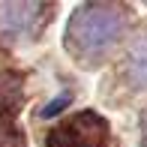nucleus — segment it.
Segmentation results:
<instances>
[{"instance_id":"obj_1","label":"nucleus","mask_w":147,"mask_h":147,"mask_svg":"<svg viewBox=\"0 0 147 147\" xmlns=\"http://www.w3.org/2000/svg\"><path fill=\"white\" fill-rule=\"evenodd\" d=\"M126 30V9L114 3H87L75 9L66 30V45L75 57H99L108 48H114L117 39Z\"/></svg>"},{"instance_id":"obj_2","label":"nucleus","mask_w":147,"mask_h":147,"mask_svg":"<svg viewBox=\"0 0 147 147\" xmlns=\"http://www.w3.org/2000/svg\"><path fill=\"white\" fill-rule=\"evenodd\" d=\"M105 141H108V126L93 111L75 114L48 135V147H105Z\"/></svg>"},{"instance_id":"obj_3","label":"nucleus","mask_w":147,"mask_h":147,"mask_svg":"<svg viewBox=\"0 0 147 147\" xmlns=\"http://www.w3.org/2000/svg\"><path fill=\"white\" fill-rule=\"evenodd\" d=\"M45 12L42 3H0V39L18 42L33 36L42 27Z\"/></svg>"},{"instance_id":"obj_4","label":"nucleus","mask_w":147,"mask_h":147,"mask_svg":"<svg viewBox=\"0 0 147 147\" xmlns=\"http://www.w3.org/2000/svg\"><path fill=\"white\" fill-rule=\"evenodd\" d=\"M126 78L132 87H147V30L138 33L126 51Z\"/></svg>"},{"instance_id":"obj_5","label":"nucleus","mask_w":147,"mask_h":147,"mask_svg":"<svg viewBox=\"0 0 147 147\" xmlns=\"http://www.w3.org/2000/svg\"><path fill=\"white\" fill-rule=\"evenodd\" d=\"M24 81L15 72H0V114H12L21 105Z\"/></svg>"},{"instance_id":"obj_6","label":"nucleus","mask_w":147,"mask_h":147,"mask_svg":"<svg viewBox=\"0 0 147 147\" xmlns=\"http://www.w3.org/2000/svg\"><path fill=\"white\" fill-rule=\"evenodd\" d=\"M0 147H24V138L9 123H0Z\"/></svg>"},{"instance_id":"obj_7","label":"nucleus","mask_w":147,"mask_h":147,"mask_svg":"<svg viewBox=\"0 0 147 147\" xmlns=\"http://www.w3.org/2000/svg\"><path fill=\"white\" fill-rule=\"evenodd\" d=\"M66 102H69V96H63V99H57V102H51V105H48V108H45V111H42V114H45V117H51V114H54V111H60V108H63V105H66Z\"/></svg>"}]
</instances>
